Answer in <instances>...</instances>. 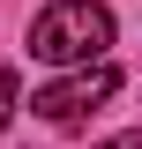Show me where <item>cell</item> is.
Segmentation results:
<instances>
[{
    "instance_id": "cell-1",
    "label": "cell",
    "mask_w": 142,
    "mask_h": 149,
    "mask_svg": "<svg viewBox=\"0 0 142 149\" xmlns=\"http://www.w3.org/2000/svg\"><path fill=\"white\" fill-rule=\"evenodd\" d=\"M105 45H112V15L97 0H53L30 22V60H53V67H90Z\"/></svg>"
},
{
    "instance_id": "cell-2",
    "label": "cell",
    "mask_w": 142,
    "mask_h": 149,
    "mask_svg": "<svg viewBox=\"0 0 142 149\" xmlns=\"http://www.w3.org/2000/svg\"><path fill=\"white\" fill-rule=\"evenodd\" d=\"M112 90H120V67H112V60H97V67H75L67 82H53V90H37L30 112H37V119H53V127H82Z\"/></svg>"
},
{
    "instance_id": "cell-3",
    "label": "cell",
    "mask_w": 142,
    "mask_h": 149,
    "mask_svg": "<svg viewBox=\"0 0 142 149\" xmlns=\"http://www.w3.org/2000/svg\"><path fill=\"white\" fill-rule=\"evenodd\" d=\"M8 119H15V74L0 67V127H8Z\"/></svg>"
},
{
    "instance_id": "cell-4",
    "label": "cell",
    "mask_w": 142,
    "mask_h": 149,
    "mask_svg": "<svg viewBox=\"0 0 142 149\" xmlns=\"http://www.w3.org/2000/svg\"><path fill=\"white\" fill-rule=\"evenodd\" d=\"M97 149H142V134H112V142H97Z\"/></svg>"
}]
</instances>
